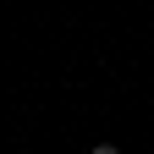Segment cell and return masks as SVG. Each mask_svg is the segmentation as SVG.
<instances>
[{
    "label": "cell",
    "instance_id": "1",
    "mask_svg": "<svg viewBox=\"0 0 154 154\" xmlns=\"http://www.w3.org/2000/svg\"><path fill=\"white\" fill-rule=\"evenodd\" d=\"M88 154H121V143H94Z\"/></svg>",
    "mask_w": 154,
    "mask_h": 154
}]
</instances>
